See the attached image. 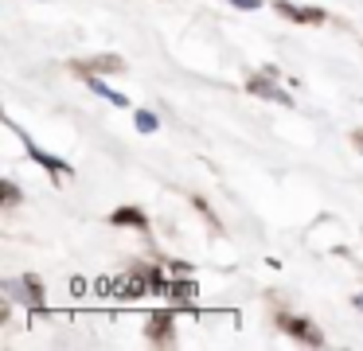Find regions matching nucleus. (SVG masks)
Wrapping results in <instances>:
<instances>
[{
  "mask_svg": "<svg viewBox=\"0 0 363 351\" xmlns=\"http://www.w3.org/2000/svg\"><path fill=\"white\" fill-rule=\"evenodd\" d=\"M0 195H4V207H16L24 195H20V187L12 184V179H0Z\"/></svg>",
  "mask_w": 363,
  "mask_h": 351,
  "instance_id": "obj_11",
  "label": "nucleus"
},
{
  "mask_svg": "<svg viewBox=\"0 0 363 351\" xmlns=\"http://www.w3.org/2000/svg\"><path fill=\"white\" fill-rule=\"evenodd\" d=\"M110 223L113 226H133V230H149V218H145L141 207H118V211H110Z\"/></svg>",
  "mask_w": 363,
  "mask_h": 351,
  "instance_id": "obj_8",
  "label": "nucleus"
},
{
  "mask_svg": "<svg viewBox=\"0 0 363 351\" xmlns=\"http://www.w3.org/2000/svg\"><path fill=\"white\" fill-rule=\"evenodd\" d=\"M277 328H281L285 335H293V340H301V343H313V347L324 343V332L313 324V320H305V316H289V312H281V316H277Z\"/></svg>",
  "mask_w": 363,
  "mask_h": 351,
  "instance_id": "obj_3",
  "label": "nucleus"
},
{
  "mask_svg": "<svg viewBox=\"0 0 363 351\" xmlns=\"http://www.w3.org/2000/svg\"><path fill=\"white\" fill-rule=\"evenodd\" d=\"M191 293H196V289H191V285H184V281H176V285H168V296H172L176 304H191Z\"/></svg>",
  "mask_w": 363,
  "mask_h": 351,
  "instance_id": "obj_12",
  "label": "nucleus"
},
{
  "mask_svg": "<svg viewBox=\"0 0 363 351\" xmlns=\"http://www.w3.org/2000/svg\"><path fill=\"white\" fill-rule=\"evenodd\" d=\"M172 320H176V312H152L149 316V328H145V335H149L152 343H172Z\"/></svg>",
  "mask_w": 363,
  "mask_h": 351,
  "instance_id": "obj_7",
  "label": "nucleus"
},
{
  "mask_svg": "<svg viewBox=\"0 0 363 351\" xmlns=\"http://www.w3.org/2000/svg\"><path fill=\"white\" fill-rule=\"evenodd\" d=\"M82 82H86L90 90L98 94V98H106V101H110V106H129V98H125V94H118L113 86H106V82H102V74H90V78H82Z\"/></svg>",
  "mask_w": 363,
  "mask_h": 351,
  "instance_id": "obj_9",
  "label": "nucleus"
},
{
  "mask_svg": "<svg viewBox=\"0 0 363 351\" xmlns=\"http://www.w3.org/2000/svg\"><path fill=\"white\" fill-rule=\"evenodd\" d=\"M133 125H137V133H145V137H149V133H157V113H152V109H137L133 113Z\"/></svg>",
  "mask_w": 363,
  "mask_h": 351,
  "instance_id": "obj_10",
  "label": "nucleus"
},
{
  "mask_svg": "<svg viewBox=\"0 0 363 351\" xmlns=\"http://www.w3.org/2000/svg\"><path fill=\"white\" fill-rule=\"evenodd\" d=\"M352 304H355V308H359V312H363V293H359V296H355V301H352Z\"/></svg>",
  "mask_w": 363,
  "mask_h": 351,
  "instance_id": "obj_15",
  "label": "nucleus"
},
{
  "mask_svg": "<svg viewBox=\"0 0 363 351\" xmlns=\"http://www.w3.org/2000/svg\"><path fill=\"white\" fill-rule=\"evenodd\" d=\"M235 8H242V12H254V8H262V0H230Z\"/></svg>",
  "mask_w": 363,
  "mask_h": 351,
  "instance_id": "obj_13",
  "label": "nucleus"
},
{
  "mask_svg": "<svg viewBox=\"0 0 363 351\" xmlns=\"http://www.w3.org/2000/svg\"><path fill=\"white\" fill-rule=\"evenodd\" d=\"M274 12L285 16V20H293V23H313V28L328 20L324 8H305V4H289V0H274Z\"/></svg>",
  "mask_w": 363,
  "mask_h": 351,
  "instance_id": "obj_5",
  "label": "nucleus"
},
{
  "mask_svg": "<svg viewBox=\"0 0 363 351\" xmlns=\"http://www.w3.org/2000/svg\"><path fill=\"white\" fill-rule=\"evenodd\" d=\"M352 145H355V148H359V152H363V129H355V133H352Z\"/></svg>",
  "mask_w": 363,
  "mask_h": 351,
  "instance_id": "obj_14",
  "label": "nucleus"
},
{
  "mask_svg": "<svg viewBox=\"0 0 363 351\" xmlns=\"http://www.w3.org/2000/svg\"><path fill=\"white\" fill-rule=\"evenodd\" d=\"M71 70L82 74V78H90V74H121V70H125V59H121V55H94V59H86V62L74 59Z\"/></svg>",
  "mask_w": 363,
  "mask_h": 351,
  "instance_id": "obj_4",
  "label": "nucleus"
},
{
  "mask_svg": "<svg viewBox=\"0 0 363 351\" xmlns=\"http://www.w3.org/2000/svg\"><path fill=\"white\" fill-rule=\"evenodd\" d=\"M0 289H4V293H9L12 301H24V304H32L35 312L43 308V296H48V293H43V281L35 277V273H24V277H16V281H4Z\"/></svg>",
  "mask_w": 363,
  "mask_h": 351,
  "instance_id": "obj_1",
  "label": "nucleus"
},
{
  "mask_svg": "<svg viewBox=\"0 0 363 351\" xmlns=\"http://www.w3.org/2000/svg\"><path fill=\"white\" fill-rule=\"evenodd\" d=\"M12 129H16V125H12ZM16 133H20V129H16ZM20 137H24V133H20ZM24 148H28V156H32V160L40 164V168L48 172L51 179H55V184H63V179L71 176V164H67V160H59V156H51V152H43V148L35 145L32 137H24Z\"/></svg>",
  "mask_w": 363,
  "mask_h": 351,
  "instance_id": "obj_2",
  "label": "nucleus"
},
{
  "mask_svg": "<svg viewBox=\"0 0 363 351\" xmlns=\"http://www.w3.org/2000/svg\"><path fill=\"white\" fill-rule=\"evenodd\" d=\"M246 90H250L254 98H269V101H277L281 109H293V98H289V94H285L281 86H274L269 78H262V74H250V78H246Z\"/></svg>",
  "mask_w": 363,
  "mask_h": 351,
  "instance_id": "obj_6",
  "label": "nucleus"
}]
</instances>
